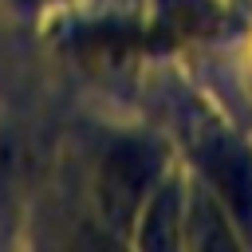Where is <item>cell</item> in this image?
Segmentation results:
<instances>
[{"instance_id":"6da1fadb","label":"cell","mask_w":252,"mask_h":252,"mask_svg":"<svg viewBox=\"0 0 252 252\" xmlns=\"http://www.w3.org/2000/svg\"><path fill=\"white\" fill-rule=\"evenodd\" d=\"M158 173H161V150L154 142H142V138H130V142H118L102 165H98V213L110 228H130L150 197V189L158 185Z\"/></svg>"},{"instance_id":"7a4b0ae2","label":"cell","mask_w":252,"mask_h":252,"mask_svg":"<svg viewBox=\"0 0 252 252\" xmlns=\"http://www.w3.org/2000/svg\"><path fill=\"white\" fill-rule=\"evenodd\" d=\"M201 169H205L209 189L228 209L232 224L252 232V154L236 138L213 134L201 146Z\"/></svg>"},{"instance_id":"3957f363","label":"cell","mask_w":252,"mask_h":252,"mask_svg":"<svg viewBox=\"0 0 252 252\" xmlns=\"http://www.w3.org/2000/svg\"><path fill=\"white\" fill-rule=\"evenodd\" d=\"M181 220H185V197L177 181H161L150 189L142 205V228L138 244L142 248H177L181 244Z\"/></svg>"},{"instance_id":"277c9868","label":"cell","mask_w":252,"mask_h":252,"mask_svg":"<svg viewBox=\"0 0 252 252\" xmlns=\"http://www.w3.org/2000/svg\"><path fill=\"white\" fill-rule=\"evenodd\" d=\"M181 244L189 248H232L236 232L228 220V209L213 189H197L185 201V220H181Z\"/></svg>"},{"instance_id":"5b68a950","label":"cell","mask_w":252,"mask_h":252,"mask_svg":"<svg viewBox=\"0 0 252 252\" xmlns=\"http://www.w3.org/2000/svg\"><path fill=\"white\" fill-rule=\"evenodd\" d=\"M213 24V8L205 0H161V16H158V32H165L169 39L193 35L201 28Z\"/></svg>"}]
</instances>
